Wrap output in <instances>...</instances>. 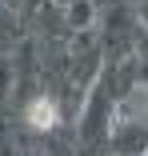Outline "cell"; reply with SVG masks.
<instances>
[{"instance_id":"6da1fadb","label":"cell","mask_w":148,"mask_h":156,"mask_svg":"<svg viewBox=\"0 0 148 156\" xmlns=\"http://www.w3.org/2000/svg\"><path fill=\"white\" fill-rule=\"evenodd\" d=\"M28 124H32L36 132H48V128H56V104H52L48 96H36L32 104H28Z\"/></svg>"}]
</instances>
